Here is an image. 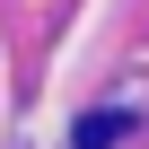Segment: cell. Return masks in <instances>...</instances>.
<instances>
[{"mask_svg": "<svg viewBox=\"0 0 149 149\" xmlns=\"http://www.w3.org/2000/svg\"><path fill=\"white\" fill-rule=\"evenodd\" d=\"M123 132H132V114H88L79 123V149H114Z\"/></svg>", "mask_w": 149, "mask_h": 149, "instance_id": "1", "label": "cell"}]
</instances>
